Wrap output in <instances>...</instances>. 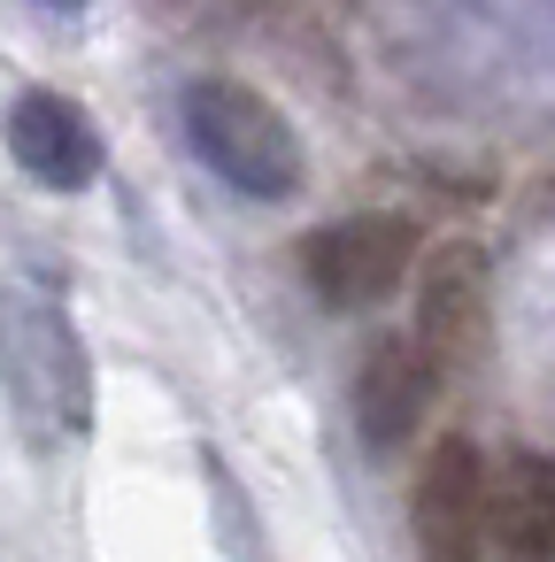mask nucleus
Returning <instances> with one entry per match:
<instances>
[{"mask_svg": "<svg viewBox=\"0 0 555 562\" xmlns=\"http://www.w3.org/2000/svg\"><path fill=\"white\" fill-rule=\"evenodd\" d=\"M0 401H9L16 431L40 454L86 439V424H93L86 339H78L70 308L32 278H0Z\"/></svg>", "mask_w": 555, "mask_h": 562, "instance_id": "nucleus-1", "label": "nucleus"}, {"mask_svg": "<svg viewBox=\"0 0 555 562\" xmlns=\"http://www.w3.org/2000/svg\"><path fill=\"white\" fill-rule=\"evenodd\" d=\"M178 116H186L193 155H201L232 193H247V201H293V193H301V178H309L301 132H293V116H286L270 93H255L247 78H193L186 101H178Z\"/></svg>", "mask_w": 555, "mask_h": 562, "instance_id": "nucleus-2", "label": "nucleus"}, {"mask_svg": "<svg viewBox=\"0 0 555 562\" xmlns=\"http://www.w3.org/2000/svg\"><path fill=\"white\" fill-rule=\"evenodd\" d=\"M417 247H424V239H417L409 216H386V209L340 216V224H324V232L301 239V285H309L324 308L355 316V308H378V301H393V293L409 285Z\"/></svg>", "mask_w": 555, "mask_h": 562, "instance_id": "nucleus-3", "label": "nucleus"}, {"mask_svg": "<svg viewBox=\"0 0 555 562\" xmlns=\"http://www.w3.org/2000/svg\"><path fill=\"white\" fill-rule=\"evenodd\" d=\"M417 355L440 370V385L470 378L486 362V339H493V301H486V255L478 247H417Z\"/></svg>", "mask_w": 555, "mask_h": 562, "instance_id": "nucleus-4", "label": "nucleus"}, {"mask_svg": "<svg viewBox=\"0 0 555 562\" xmlns=\"http://www.w3.org/2000/svg\"><path fill=\"white\" fill-rule=\"evenodd\" d=\"M0 132H9L16 170L32 186H47V193H86L101 178V124L55 86H24L9 101V124Z\"/></svg>", "mask_w": 555, "mask_h": 562, "instance_id": "nucleus-5", "label": "nucleus"}, {"mask_svg": "<svg viewBox=\"0 0 555 562\" xmlns=\"http://www.w3.org/2000/svg\"><path fill=\"white\" fill-rule=\"evenodd\" d=\"M409 524H417V547L440 562L486 547V454H478V439H463V431L432 439V454L409 485Z\"/></svg>", "mask_w": 555, "mask_h": 562, "instance_id": "nucleus-6", "label": "nucleus"}, {"mask_svg": "<svg viewBox=\"0 0 555 562\" xmlns=\"http://www.w3.org/2000/svg\"><path fill=\"white\" fill-rule=\"evenodd\" d=\"M432 401H440V370L417 355V339H378V347L363 355V370H355V431H363L378 454L409 447V439L424 431Z\"/></svg>", "mask_w": 555, "mask_h": 562, "instance_id": "nucleus-7", "label": "nucleus"}, {"mask_svg": "<svg viewBox=\"0 0 555 562\" xmlns=\"http://www.w3.org/2000/svg\"><path fill=\"white\" fill-rule=\"evenodd\" d=\"M486 547L555 562V454L509 447L501 462H486Z\"/></svg>", "mask_w": 555, "mask_h": 562, "instance_id": "nucleus-8", "label": "nucleus"}, {"mask_svg": "<svg viewBox=\"0 0 555 562\" xmlns=\"http://www.w3.org/2000/svg\"><path fill=\"white\" fill-rule=\"evenodd\" d=\"M32 9H47V16H86V0H32Z\"/></svg>", "mask_w": 555, "mask_h": 562, "instance_id": "nucleus-9", "label": "nucleus"}]
</instances>
